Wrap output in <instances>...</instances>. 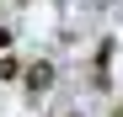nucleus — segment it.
<instances>
[{
	"instance_id": "1",
	"label": "nucleus",
	"mask_w": 123,
	"mask_h": 117,
	"mask_svg": "<svg viewBox=\"0 0 123 117\" xmlns=\"http://www.w3.org/2000/svg\"><path fill=\"white\" fill-rule=\"evenodd\" d=\"M22 80H27V90L37 96V90H48L54 85V64H48V58H37V64H27L22 69Z\"/></svg>"
},
{
	"instance_id": "2",
	"label": "nucleus",
	"mask_w": 123,
	"mask_h": 117,
	"mask_svg": "<svg viewBox=\"0 0 123 117\" xmlns=\"http://www.w3.org/2000/svg\"><path fill=\"white\" fill-rule=\"evenodd\" d=\"M107 64H112V43H102L96 48V74H102V80H107Z\"/></svg>"
},
{
	"instance_id": "3",
	"label": "nucleus",
	"mask_w": 123,
	"mask_h": 117,
	"mask_svg": "<svg viewBox=\"0 0 123 117\" xmlns=\"http://www.w3.org/2000/svg\"><path fill=\"white\" fill-rule=\"evenodd\" d=\"M16 74H22V64H16V58L6 53V58H0V80H16Z\"/></svg>"
},
{
	"instance_id": "4",
	"label": "nucleus",
	"mask_w": 123,
	"mask_h": 117,
	"mask_svg": "<svg viewBox=\"0 0 123 117\" xmlns=\"http://www.w3.org/2000/svg\"><path fill=\"white\" fill-rule=\"evenodd\" d=\"M112 117H123V106H112Z\"/></svg>"
}]
</instances>
